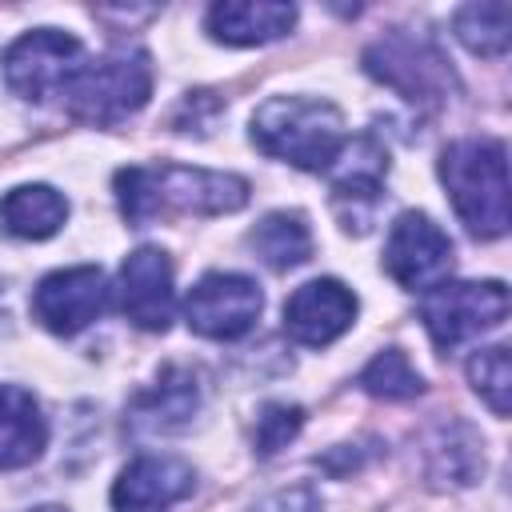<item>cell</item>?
Masks as SVG:
<instances>
[{
    "label": "cell",
    "instance_id": "6",
    "mask_svg": "<svg viewBox=\"0 0 512 512\" xmlns=\"http://www.w3.org/2000/svg\"><path fill=\"white\" fill-rule=\"evenodd\" d=\"M364 72L420 108L444 104L448 84H452L448 60L424 36H412V32H388L384 40L368 44L364 48Z\"/></svg>",
    "mask_w": 512,
    "mask_h": 512
},
{
    "label": "cell",
    "instance_id": "14",
    "mask_svg": "<svg viewBox=\"0 0 512 512\" xmlns=\"http://www.w3.org/2000/svg\"><path fill=\"white\" fill-rule=\"evenodd\" d=\"M200 408L196 376L184 368H164L152 388H144L128 408V428L136 436H168L180 432Z\"/></svg>",
    "mask_w": 512,
    "mask_h": 512
},
{
    "label": "cell",
    "instance_id": "19",
    "mask_svg": "<svg viewBox=\"0 0 512 512\" xmlns=\"http://www.w3.org/2000/svg\"><path fill=\"white\" fill-rule=\"evenodd\" d=\"M248 248L276 272L300 268L312 256V232L304 224L300 212H268L252 232H248Z\"/></svg>",
    "mask_w": 512,
    "mask_h": 512
},
{
    "label": "cell",
    "instance_id": "20",
    "mask_svg": "<svg viewBox=\"0 0 512 512\" xmlns=\"http://www.w3.org/2000/svg\"><path fill=\"white\" fill-rule=\"evenodd\" d=\"M428 468L436 480L448 484H476V476L484 472V444L480 436L464 424V420H448L432 432V448H428Z\"/></svg>",
    "mask_w": 512,
    "mask_h": 512
},
{
    "label": "cell",
    "instance_id": "26",
    "mask_svg": "<svg viewBox=\"0 0 512 512\" xmlns=\"http://www.w3.org/2000/svg\"><path fill=\"white\" fill-rule=\"evenodd\" d=\"M32 512H68V508H60V504H44V508H32Z\"/></svg>",
    "mask_w": 512,
    "mask_h": 512
},
{
    "label": "cell",
    "instance_id": "23",
    "mask_svg": "<svg viewBox=\"0 0 512 512\" xmlns=\"http://www.w3.org/2000/svg\"><path fill=\"white\" fill-rule=\"evenodd\" d=\"M468 380H472V388L480 392V400L496 416H508V408H512V364H508V348L504 344L480 348L468 360Z\"/></svg>",
    "mask_w": 512,
    "mask_h": 512
},
{
    "label": "cell",
    "instance_id": "13",
    "mask_svg": "<svg viewBox=\"0 0 512 512\" xmlns=\"http://www.w3.org/2000/svg\"><path fill=\"white\" fill-rule=\"evenodd\" d=\"M196 484V472L180 456H136L112 484V512H168Z\"/></svg>",
    "mask_w": 512,
    "mask_h": 512
},
{
    "label": "cell",
    "instance_id": "21",
    "mask_svg": "<svg viewBox=\"0 0 512 512\" xmlns=\"http://www.w3.org/2000/svg\"><path fill=\"white\" fill-rule=\"evenodd\" d=\"M452 28H456V40H460L468 52L496 60V56L508 52L512 12H508V4H500V0H492V4H464V8H456Z\"/></svg>",
    "mask_w": 512,
    "mask_h": 512
},
{
    "label": "cell",
    "instance_id": "10",
    "mask_svg": "<svg viewBox=\"0 0 512 512\" xmlns=\"http://www.w3.org/2000/svg\"><path fill=\"white\" fill-rule=\"evenodd\" d=\"M104 308H108V280L96 264L48 272L32 292V316L56 336L84 332Z\"/></svg>",
    "mask_w": 512,
    "mask_h": 512
},
{
    "label": "cell",
    "instance_id": "18",
    "mask_svg": "<svg viewBox=\"0 0 512 512\" xmlns=\"http://www.w3.org/2000/svg\"><path fill=\"white\" fill-rule=\"evenodd\" d=\"M388 168V156L376 148L368 156V164H348L336 184H332V208H336V220L344 232H368L372 220H376V208H380V176Z\"/></svg>",
    "mask_w": 512,
    "mask_h": 512
},
{
    "label": "cell",
    "instance_id": "4",
    "mask_svg": "<svg viewBox=\"0 0 512 512\" xmlns=\"http://www.w3.org/2000/svg\"><path fill=\"white\" fill-rule=\"evenodd\" d=\"M152 92V64L140 48H120L100 60H84L80 72L60 92L68 100V112L84 124H120L124 116L140 112Z\"/></svg>",
    "mask_w": 512,
    "mask_h": 512
},
{
    "label": "cell",
    "instance_id": "12",
    "mask_svg": "<svg viewBox=\"0 0 512 512\" xmlns=\"http://www.w3.org/2000/svg\"><path fill=\"white\" fill-rule=\"evenodd\" d=\"M356 320V296L348 284L324 276L300 284L284 300V332L304 348H324L336 336H344Z\"/></svg>",
    "mask_w": 512,
    "mask_h": 512
},
{
    "label": "cell",
    "instance_id": "22",
    "mask_svg": "<svg viewBox=\"0 0 512 512\" xmlns=\"http://www.w3.org/2000/svg\"><path fill=\"white\" fill-rule=\"evenodd\" d=\"M360 388L368 396H376V400H412V396L424 392V380H420V372L412 368V360L400 348H384L364 364Z\"/></svg>",
    "mask_w": 512,
    "mask_h": 512
},
{
    "label": "cell",
    "instance_id": "24",
    "mask_svg": "<svg viewBox=\"0 0 512 512\" xmlns=\"http://www.w3.org/2000/svg\"><path fill=\"white\" fill-rule=\"evenodd\" d=\"M300 428H304V408L300 404H280V400L264 404L260 416H256V436H252L256 452L260 456H276Z\"/></svg>",
    "mask_w": 512,
    "mask_h": 512
},
{
    "label": "cell",
    "instance_id": "15",
    "mask_svg": "<svg viewBox=\"0 0 512 512\" xmlns=\"http://www.w3.org/2000/svg\"><path fill=\"white\" fill-rule=\"evenodd\" d=\"M296 24V4L280 0H220L208 8V36L232 48H252L288 36Z\"/></svg>",
    "mask_w": 512,
    "mask_h": 512
},
{
    "label": "cell",
    "instance_id": "1",
    "mask_svg": "<svg viewBox=\"0 0 512 512\" xmlns=\"http://www.w3.org/2000/svg\"><path fill=\"white\" fill-rule=\"evenodd\" d=\"M116 200L120 216L140 228L168 212L180 216H224L248 204V180L236 172H212V168H184V164H160V168H120L116 172Z\"/></svg>",
    "mask_w": 512,
    "mask_h": 512
},
{
    "label": "cell",
    "instance_id": "7",
    "mask_svg": "<svg viewBox=\"0 0 512 512\" xmlns=\"http://www.w3.org/2000/svg\"><path fill=\"white\" fill-rule=\"evenodd\" d=\"M0 64H4V84L20 100L40 104V100L64 92L68 80L80 72L84 44L72 32H60V28H32L16 44H8Z\"/></svg>",
    "mask_w": 512,
    "mask_h": 512
},
{
    "label": "cell",
    "instance_id": "16",
    "mask_svg": "<svg viewBox=\"0 0 512 512\" xmlns=\"http://www.w3.org/2000/svg\"><path fill=\"white\" fill-rule=\"evenodd\" d=\"M48 444V420L28 388L0 384V472L28 468Z\"/></svg>",
    "mask_w": 512,
    "mask_h": 512
},
{
    "label": "cell",
    "instance_id": "3",
    "mask_svg": "<svg viewBox=\"0 0 512 512\" xmlns=\"http://www.w3.org/2000/svg\"><path fill=\"white\" fill-rule=\"evenodd\" d=\"M440 180L472 236L496 240L508 232V152L500 140H452L440 152Z\"/></svg>",
    "mask_w": 512,
    "mask_h": 512
},
{
    "label": "cell",
    "instance_id": "8",
    "mask_svg": "<svg viewBox=\"0 0 512 512\" xmlns=\"http://www.w3.org/2000/svg\"><path fill=\"white\" fill-rule=\"evenodd\" d=\"M448 268L452 240L444 228L424 212H400L384 244V272L408 292H428L448 276Z\"/></svg>",
    "mask_w": 512,
    "mask_h": 512
},
{
    "label": "cell",
    "instance_id": "17",
    "mask_svg": "<svg viewBox=\"0 0 512 512\" xmlns=\"http://www.w3.org/2000/svg\"><path fill=\"white\" fill-rule=\"evenodd\" d=\"M68 200L48 184H20L0 200V232L16 240H48L64 228Z\"/></svg>",
    "mask_w": 512,
    "mask_h": 512
},
{
    "label": "cell",
    "instance_id": "9",
    "mask_svg": "<svg viewBox=\"0 0 512 512\" xmlns=\"http://www.w3.org/2000/svg\"><path fill=\"white\" fill-rule=\"evenodd\" d=\"M264 308L260 284L240 272H208L184 300L188 328L208 340H240Z\"/></svg>",
    "mask_w": 512,
    "mask_h": 512
},
{
    "label": "cell",
    "instance_id": "5",
    "mask_svg": "<svg viewBox=\"0 0 512 512\" xmlns=\"http://www.w3.org/2000/svg\"><path fill=\"white\" fill-rule=\"evenodd\" d=\"M508 316V288L500 280H440L420 300V320L436 348H456Z\"/></svg>",
    "mask_w": 512,
    "mask_h": 512
},
{
    "label": "cell",
    "instance_id": "2",
    "mask_svg": "<svg viewBox=\"0 0 512 512\" xmlns=\"http://www.w3.org/2000/svg\"><path fill=\"white\" fill-rule=\"evenodd\" d=\"M252 144L304 172H324L348 148L344 116L332 100L316 96H272L252 112Z\"/></svg>",
    "mask_w": 512,
    "mask_h": 512
},
{
    "label": "cell",
    "instance_id": "11",
    "mask_svg": "<svg viewBox=\"0 0 512 512\" xmlns=\"http://www.w3.org/2000/svg\"><path fill=\"white\" fill-rule=\"evenodd\" d=\"M120 312L144 328V332H164L172 324L176 308V288H172V260L164 248H136L120 264V284H116Z\"/></svg>",
    "mask_w": 512,
    "mask_h": 512
},
{
    "label": "cell",
    "instance_id": "25",
    "mask_svg": "<svg viewBox=\"0 0 512 512\" xmlns=\"http://www.w3.org/2000/svg\"><path fill=\"white\" fill-rule=\"evenodd\" d=\"M260 512H324V500L316 496V488L296 484V488H284V492L268 496L260 504Z\"/></svg>",
    "mask_w": 512,
    "mask_h": 512
}]
</instances>
